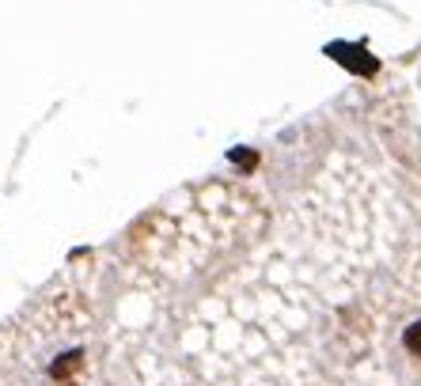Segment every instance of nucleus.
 <instances>
[{
  "mask_svg": "<svg viewBox=\"0 0 421 386\" xmlns=\"http://www.w3.org/2000/svg\"><path fill=\"white\" fill-rule=\"evenodd\" d=\"M402 345H406V352H410V356H421V318L402 329Z\"/></svg>",
  "mask_w": 421,
  "mask_h": 386,
  "instance_id": "2",
  "label": "nucleus"
},
{
  "mask_svg": "<svg viewBox=\"0 0 421 386\" xmlns=\"http://www.w3.org/2000/svg\"><path fill=\"white\" fill-rule=\"evenodd\" d=\"M228 159H232V163L239 167L243 174H250V171H255V167H258V156L250 152V148H232V152H228Z\"/></svg>",
  "mask_w": 421,
  "mask_h": 386,
  "instance_id": "1",
  "label": "nucleus"
}]
</instances>
